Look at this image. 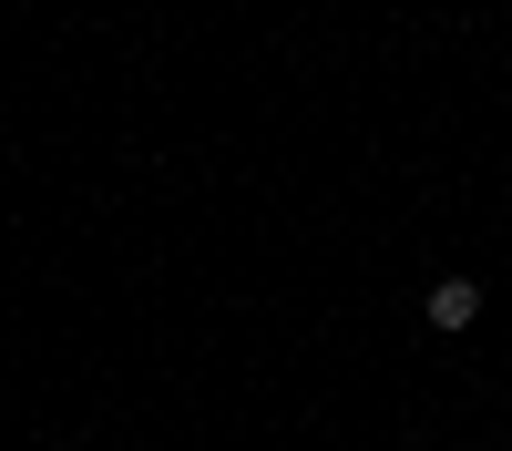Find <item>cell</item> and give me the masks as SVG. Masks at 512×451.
<instances>
[{
    "mask_svg": "<svg viewBox=\"0 0 512 451\" xmlns=\"http://www.w3.org/2000/svg\"><path fill=\"white\" fill-rule=\"evenodd\" d=\"M420 308H431V328H472V318H482V287H472V277H431V298H420Z\"/></svg>",
    "mask_w": 512,
    "mask_h": 451,
    "instance_id": "1",
    "label": "cell"
}]
</instances>
